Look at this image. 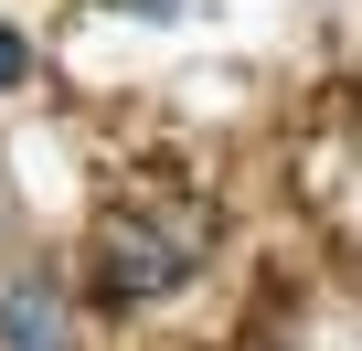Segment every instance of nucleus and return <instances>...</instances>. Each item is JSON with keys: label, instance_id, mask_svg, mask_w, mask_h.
<instances>
[{"label": "nucleus", "instance_id": "7ed1b4c3", "mask_svg": "<svg viewBox=\"0 0 362 351\" xmlns=\"http://www.w3.org/2000/svg\"><path fill=\"white\" fill-rule=\"evenodd\" d=\"M11 85H33V32L0 22V96H11Z\"/></svg>", "mask_w": 362, "mask_h": 351}, {"label": "nucleus", "instance_id": "20e7f679", "mask_svg": "<svg viewBox=\"0 0 362 351\" xmlns=\"http://www.w3.org/2000/svg\"><path fill=\"white\" fill-rule=\"evenodd\" d=\"M128 11H139V22H170V11H181V0H128Z\"/></svg>", "mask_w": 362, "mask_h": 351}, {"label": "nucleus", "instance_id": "f257e3e1", "mask_svg": "<svg viewBox=\"0 0 362 351\" xmlns=\"http://www.w3.org/2000/svg\"><path fill=\"white\" fill-rule=\"evenodd\" d=\"M192 266H203L192 224H149V213H107L96 224V298H117V309H149L170 287H192Z\"/></svg>", "mask_w": 362, "mask_h": 351}, {"label": "nucleus", "instance_id": "f03ea898", "mask_svg": "<svg viewBox=\"0 0 362 351\" xmlns=\"http://www.w3.org/2000/svg\"><path fill=\"white\" fill-rule=\"evenodd\" d=\"M0 351H64V287L22 277L11 298H0Z\"/></svg>", "mask_w": 362, "mask_h": 351}]
</instances>
